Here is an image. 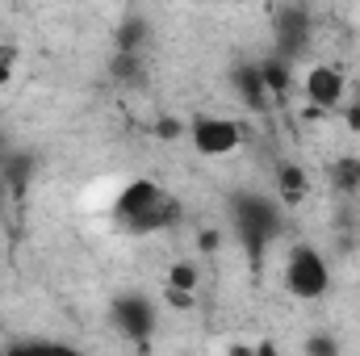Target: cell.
<instances>
[{"instance_id": "cell-13", "label": "cell", "mask_w": 360, "mask_h": 356, "mask_svg": "<svg viewBox=\"0 0 360 356\" xmlns=\"http://www.w3.org/2000/svg\"><path fill=\"white\" fill-rule=\"evenodd\" d=\"M143 34H147L143 21H126V25L117 30V51H122V55H134V51L143 46Z\"/></svg>"}, {"instance_id": "cell-4", "label": "cell", "mask_w": 360, "mask_h": 356, "mask_svg": "<svg viewBox=\"0 0 360 356\" xmlns=\"http://www.w3.org/2000/svg\"><path fill=\"white\" fill-rule=\"evenodd\" d=\"M188 139L193 147L205 155V160H226L243 147V126L235 117H222V113H205L188 126Z\"/></svg>"}, {"instance_id": "cell-18", "label": "cell", "mask_w": 360, "mask_h": 356, "mask_svg": "<svg viewBox=\"0 0 360 356\" xmlns=\"http://www.w3.org/2000/svg\"><path fill=\"white\" fill-rule=\"evenodd\" d=\"M164 298H168V306H176V310H193V293H180V289H164Z\"/></svg>"}, {"instance_id": "cell-15", "label": "cell", "mask_w": 360, "mask_h": 356, "mask_svg": "<svg viewBox=\"0 0 360 356\" xmlns=\"http://www.w3.org/2000/svg\"><path fill=\"white\" fill-rule=\"evenodd\" d=\"M302 356H340V344L319 331V336H310V340L302 344Z\"/></svg>"}, {"instance_id": "cell-21", "label": "cell", "mask_w": 360, "mask_h": 356, "mask_svg": "<svg viewBox=\"0 0 360 356\" xmlns=\"http://www.w3.org/2000/svg\"><path fill=\"white\" fill-rule=\"evenodd\" d=\"M348 126H352V134L360 139V101L356 105H348Z\"/></svg>"}, {"instance_id": "cell-1", "label": "cell", "mask_w": 360, "mask_h": 356, "mask_svg": "<svg viewBox=\"0 0 360 356\" xmlns=\"http://www.w3.org/2000/svg\"><path fill=\"white\" fill-rule=\"evenodd\" d=\"M113 218L126 231H134V235H155V231H164V227L176 222L180 205L164 184H155V180H130L117 193V201H113Z\"/></svg>"}, {"instance_id": "cell-14", "label": "cell", "mask_w": 360, "mask_h": 356, "mask_svg": "<svg viewBox=\"0 0 360 356\" xmlns=\"http://www.w3.org/2000/svg\"><path fill=\"white\" fill-rule=\"evenodd\" d=\"M17 63H21V51H17L13 42H0V89H4V84H13Z\"/></svg>"}, {"instance_id": "cell-11", "label": "cell", "mask_w": 360, "mask_h": 356, "mask_svg": "<svg viewBox=\"0 0 360 356\" xmlns=\"http://www.w3.org/2000/svg\"><path fill=\"white\" fill-rule=\"evenodd\" d=\"M235 84H239V92H243V96H248V105H256V109H264V105H269V101H264L269 92H264V80H260V68L239 72V76H235Z\"/></svg>"}, {"instance_id": "cell-8", "label": "cell", "mask_w": 360, "mask_h": 356, "mask_svg": "<svg viewBox=\"0 0 360 356\" xmlns=\"http://www.w3.org/2000/svg\"><path fill=\"white\" fill-rule=\"evenodd\" d=\"M260 80H264V92L269 96H285L289 84H293V72H289L285 59H269V63H260Z\"/></svg>"}, {"instance_id": "cell-3", "label": "cell", "mask_w": 360, "mask_h": 356, "mask_svg": "<svg viewBox=\"0 0 360 356\" xmlns=\"http://www.w3.org/2000/svg\"><path fill=\"white\" fill-rule=\"evenodd\" d=\"M235 227H239V235H243L252 260H260L264 248H269L272 239H276V231H281V210H276L272 197L248 193V197L235 201Z\"/></svg>"}, {"instance_id": "cell-10", "label": "cell", "mask_w": 360, "mask_h": 356, "mask_svg": "<svg viewBox=\"0 0 360 356\" xmlns=\"http://www.w3.org/2000/svg\"><path fill=\"white\" fill-rule=\"evenodd\" d=\"M331 184H335L340 193L360 189V160H356V155H344V160H335V164H331Z\"/></svg>"}, {"instance_id": "cell-19", "label": "cell", "mask_w": 360, "mask_h": 356, "mask_svg": "<svg viewBox=\"0 0 360 356\" xmlns=\"http://www.w3.org/2000/svg\"><path fill=\"white\" fill-rule=\"evenodd\" d=\"M0 356H42V352H38V340H34V344H13V348H4Z\"/></svg>"}, {"instance_id": "cell-5", "label": "cell", "mask_w": 360, "mask_h": 356, "mask_svg": "<svg viewBox=\"0 0 360 356\" xmlns=\"http://www.w3.org/2000/svg\"><path fill=\"white\" fill-rule=\"evenodd\" d=\"M113 327L130 340V344H147L155 336V302L143 293H122L113 298Z\"/></svg>"}, {"instance_id": "cell-16", "label": "cell", "mask_w": 360, "mask_h": 356, "mask_svg": "<svg viewBox=\"0 0 360 356\" xmlns=\"http://www.w3.org/2000/svg\"><path fill=\"white\" fill-rule=\"evenodd\" d=\"M38 352H42V356H84L80 348H72V344H59V340H38Z\"/></svg>"}, {"instance_id": "cell-17", "label": "cell", "mask_w": 360, "mask_h": 356, "mask_svg": "<svg viewBox=\"0 0 360 356\" xmlns=\"http://www.w3.org/2000/svg\"><path fill=\"white\" fill-rule=\"evenodd\" d=\"M226 356H276V348L272 344H235Z\"/></svg>"}, {"instance_id": "cell-23", "label": "cell", "mask_w": 360, "mask_h": 356, "mask_svg": "<svg viewBox=\"0 0 360 356\" xmlns=\"http://www.w3.org/2000/svg\"><path fill=\"white\" fill-rule=\"evenodd\" d=\"M0 352H4V348H0Z\"/></svg>"}, {"instance_id": "cell-12", "label": "cell", "mask_w": 360, "mask_h": 356, "mask_svg": "<svg viewBox=\"0 0 360 356\" xmlns=\"http://www.w3.org/2000/svg\"><path fill=\"white\" fill-rule=\"evenodd\" d=\"M197 265H188V260H180V265L168 268V289H180V293H193L197 289Z\"/></svg>"}, {"instance_id": "cell-20", "label": "cell", "mask_w": 360, "mask_h": 356, "mask_svg": "<svg viewBox=\"0 0 360 356\" xmlns=\"http://www.w3.org/2000/svg\"><path fill=\"white\" fill-rule=\"evenodd\" d=\"M218 243H222V239H218V231H201V239H197V248H201V252H218Z\"/></svg>"}, {"instance_id": "cell-6", "label": "cell", "mask_w": 360, "mask_h": 356, "mask_svg": "<svg viewBox=\"0 0 360 356\" xmlns=\"http://www.w3.org/2000/svg\"><path fill=\"white\" fill-rule=\"evenodd\" d=\"M306 42H310V8H302V4H281V8H276V51H281V59H285V63L297 59V55L306 51Z\"/></svg>"}, {"instance_id": "cell-2", "label": "cell", "mask_w": 360, "mask_h": 356, "mask_svg": "<svg viewBox=\"0 0 360 356\" xmlns=\"http://www.w3.org/2000/svg\"><path fill=\"white\" fill-rule=\"evenodd\" d=\"M285 289L297 302H319L331 289V265L314 243H297L285 256Z\"/></svg>"}, {"instance_id": "cell-22", "label": "cell", "mask_w": 360, "mask_h": 356, "mask_svg": "<svg viewBox=\"0 0 360 356\" xmlns=\"http://www.w3.org/2000/svg\"><path fill=\"white\" fill-rule=\"evenodd\" d=\"M4 160H8V143L0 139V168H4Z\"/></svg>"}, {"instance_id": "cell-7", "label": "cell", "mask_w": 360, "mask_h": 356, "mask_svg": "<svg viewBox=\"0 0 360 356\" xmlns=\"http://www.w3.org/2000/svg\"><path fill=\"white\" fill-rule=\"evenodd\" d=\"M306 101L314 105V109H340L344 105V72L335 68V63H314L310 72H306Z\"/></svg>"}, {"instance_id": "cell-9", "label": "cell", "mask_w": 360, "mask_h": 356, "mask_svg": "<svg viewBox=\"0 0 360 356\" xmlns=\"http://www.w3.org/2000/svg\"><path fill=\"white\" fill-rule=\"evenodd\" d=\"M276 184H281V201H285V205H297V201H302V193H306V177H302V168H297V164H281Z\"/></svg>"}]
</instances>
